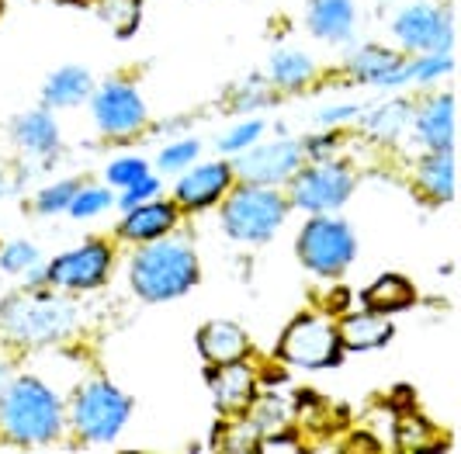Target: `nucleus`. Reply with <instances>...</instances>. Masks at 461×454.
Listing matches in <instances>:
<instances>
[{"instance_id":"nucleus-1","label":"nucleus","mask_w":461,"mask_h":454,"mask_svg":"<svg viewBox=\"0 0 461 454\" xmlns=\"http://www.w3.org/2000/svg\"><path fill=\"white\" fill-rule=\"evenodd\" d=\"M63 427L56 392L35 378H18L0 395V431L18 444H49Z\"/></svg>"},{"instance_id":"nucleus-2","label":"nucleus","mask_w":461,"mask_h":454,"mask_svg":"<svg viewBox=\"0 0 461 454\" xmlns=\"http://www.w3.org/2000/svg\"><path fill=\"white\" fill-rule=\"evenodd\" d=\"M198 281V260L191 247L174 240H153V247H142L132 260V288L146 302H170L185 295Z\"/></svg>"},{"instance_id":"nucleus-3","label":"nucleus","mask_w":461,"mask_h":454,"mask_svg":"<svg viewBox=\"0 0 461 454\" xmlns=\"http://www.w3.org/2000/svg\"><path fill=\"white\" fill-rule=\"evenodd\" d=\"M285 212L288 204L277 191L264 184H247L230 195V202L222 208V226L240 243H264L281 229Z\"/></svg>"},{"instance_id":"nucleus-4","label":"nucleus","mask_w":461,"mask_h":454,"mask_svg":"<svg viewBox=\"0 0 461 454\" xmlns=\"http://www.w3.org/2000/svg\"><path fill=\"white\" fill-rule=\"evenodd\" d=\"M132 403L108 382H91L73 399V427L87 444H112L129 423Z\"/></svg>"},{"instance_id":"nucleus-5","label":"nucleus","mask_w":461,"mask_h":454,"mask_svg":"<svg viewBox=\"0 0 461 454\" xmlns=\"http://www.w3.org/2000/svg\"><path fill=\"white\" fill-rule=\"evenodd\" d=\"M0 322L11 337L18 340H56L73 330L77 322V313L69 309L63 298L52 295H35V298H7L4 313H0Z\"/></svg>"},{"instance_id":"nucleus-6","label":"nucleus","mask_w":461,"mask_h":454,"mask_svg":"<svg viewBox=\"0 0 461 454\" xmlns=\"http://www.w3.org/2000/svg\"><path fill=\"white\" fill-rule=\"evenodd\" d=\"M357 253V240L340 219H312L299 236V257L312 274L337 277L350 268Z\"/></svg>"},{"instance_id":"nucleus-7","label":"nucleus","mask_w":461,"mask_h":454,"mask_svg":"<svg viewBox=\"0 0 461 454\" xmlns=\"http://www.w3.org/2000/svg\"><path fill=\"white\" fill-rule=\"evenodd\" d=\"M277 354L295 368H330L340 361L337 326H330L323 316H299L285 330Z\"/></svg>"},{"instance_id":"nucleus-8","label":"nucleus","mask_w":461,"mask_h":454,"mask_svg":"<svg viewBox=\"0 0 461 454\" xmlns=\"http://www.w3.org/2000/svg\"><path fill=\"white\" fill-rule=\"evenodd\" d=\"M350 187L354 177L350 170L333 163V159H316L312 167L295 170V181H292V202L305 208V212H333L350 198Z\"/></svg>"},{"instance_id":"nucleus-9","label":"nucleus","mask_w":461,"mask_h":454,"mask_svg":"<svg viewBox=\"0 0 461 454\" xmlns=\"http://www.w3.org/2000/svg\"><path fill=\"white\" fill-rule=\"evenodd\" d=\"M393 32L402 46L416 52H451V39H455L451 14L434 4H413L399 11Z\"/></svg>"},{"instance_id":"nucleus-10","label":"nucleus","mask_w":461,"mask_h":454,"mask_svg":"<svg viewBox=\"0 0 461 454\" xmlns=\"http://www.w3.org/2000/svg\"><path fill=\"white\" fill-rule=\"evenodd\" d=\"M305 163V146L281 139V142H267V146H250L243 150L236 159V174L247 184H281L288 177H295V170H302Z\"/></svg>"},{"instance_id":"nucleus-11","label":"nucleus","mask_w":461,"mask_h":454,"mask_svg":"<svg viewBox=\"0 0 461 454\" xmlns=\"http://www.w3.org/2000/svg\"><path fill=\"white\" fill-rule=\"evenodd\" d=\"M108 264H112V253L104 243H84L80 250H69L49 264V281L69 292H87L104 281Z\"/></svg>"},{"instance_id":"nucleus-12","label":"nucleus","mask_w":461,"mask_h":454,"mask_svg":"<svg viewBox=\"0 0 461 454\" xmlns=\"http://www.w3.org/2000/svg\"><path fill=\"white\" fill-rule=\"evenodd\" d=\"M94 118H97V125L104 132L129 136L146 122V108H142V97L136 94V87L112 80V84H104L101 91L94 94Z\"/></svg>"},{"instance_id":"nucleus-13","label":"nucleus","mask_w":461,"mask_h":454,"mask_svg":"<svg viewBox=\"0 0 461 454\" xmlns=\"http://www.w3.org/2000/svg\"><path fill=\"white\" fill-rule=\"evenodd\" d=\"M232 184L230 163H202V167H187L177 181V202L185 208H205V204L219 202Z\"/></svg>"},{"instance_id":"nucleus-14","label":"nucleus","mask_w":461,"mask_h":454,"mask_svg":"<svg viewBox=\"0 0 461 454\" xmlns=\"http://www.w3.org/2000/svg\"><path fill=\"white\" fill-rule=\"evenodd\" d=\"M208 382H212L215 403H219V409H222V413H243V409L254 403L257 378H254V371H250L243 361L212 364Z\"/></svg>"},{"instance_id":"nucleus-15","label":"nucleus","mask_w":461,"mask_h":454,"mask_svg":"<svg viewBox=\"0 0 461 454\" xmlns=\"http://www.w3.org/2000/svg\"><path fill=\"white\" fill-rule=\"evenodd\" d=\"M347 69L361 84H375V87H399V84H406V59L399 52H393V49H361L354 59H347Z\"/></svg>"},{"instance_id":"nucleus-16","label":"nucleus","mask_w":461,"mask_h":454,"mask_svg":"<svg viewBox=\"0 0 461 454\" xmlns=\"http://www.w3.org/2000/svg\"><path fill=\"white\" fill-rule=\"evenodd\" d=\"M174 222H177L174 204L153 202V198H149V202L129 208V215H125V222L118 226V232L129 236V240H139V243H153V240L167 236V232L174 229Z\"/></svg>"},{"instance_id":"nucleus-17","label":"nucleus","mask_w":461,"mask_h":454,"mask_svg":"<svg viewBox=\"0 0 461 454\" xmlns=\"http://www.w3.org/2000/svg\"><path fill=\"white\" fill-rule=\"evenodd\" d=\"M309 28L312 35H320L326 42H344L354 35V4L350 0H312L309 4Z\"/></svg>"},{"instance_id":"nucleus-18","label":"nucleus","mask_w":461,"mask_h":454,"mask_svg":"<svg viewBox=\"0 0 461 454\" xmlns=\"http://www.w3.org/2000/svg\"><path fill=\"white\" fill-rule=\"evenodd\" d=\"M416 136L427 150H451L455 142V101L451 94H440L423 112L416 114Z\"/></svg>"},{"instance_id":"nucleus-19","label":"nucleus","mask_w":461,"mask_h":454,"mask_svg":"<svg viewBox=\"0 0 461 454\" xmlns=\"http://www.w3.org/2000/svg\"><path fill=\"white\" fill-rule=\"evenodd\" d=\"M198 350L208 364L243 361L247 354V333L236 322H208L198 333Z\"/></svg>"},{"instance_id":"nucleus-20","label":"nucleus","mask_w":461,"mask_h":454,"mask_svg":"<svg viewBox=\"0 0 461 454\" xmlns=\"http://www.w3.org/2000/svg\"><path fill=\"white\" fill-rule=\"evenodd\" d=\"M337 337H340V347H347V350H371V347H382L393 337V322H389V316L371 313V309L368 313H354L340 322Z\"/></svg>"},{"instance_id":"nucleus-21","label":"nucleus","mask_w":461,"mask_h":454,"mask_svg":"<svg viewBox=\"0 0 461 454\" xmlns=\"http://www.w3.org/2000/svg\"><path fill=\"white\" fill-rule=\"evenodd\" d=\"M49 108H69V104H80L91 97V73L84 67H63L56 69L46 80V91H42Z\"/></svg>"},{"instance_id":"nucleus-22","label":"nucleus","mask_w":461,"mask_h":454,"mask_svg":"<svg viewBox=\"0 0 461 454\" xmlns=\"http://www.w3.org/2000/svg\"><path fill=\"white\" fill-rule=\"evenodd\" d=\"M14 139L22 142L28 153L49 157V153H56V146H59V129H56L52 114H49L46 108H39V112H28L14 122Z\"/></svg>"},{"instance_id":"nucleus-23","label":"nucleus","mask_w":461,"mask_h":454,"mask_svg":"<svg viewBox=\"0 0 461 454\" xmlns=\"http://www.w3.org/2000/svg\"><path fill=\"white\" fill-rule=\"evenodd\" d=\"M416 302L413 285L402 277V274H385L371 285L365 292V305L371 313H382V316H393V313H402Z\"/></svg>"},{"instance_id":"nucleus-24","label":"nucleus","mask_w":461,"mask_h":454,"mask_svg":"<svg viewBox=\"0 0 461 454\" xmlns=\"http://www.w3.org/2000/svg\"><path fill=\"white\" fill-rule=\"evenodd\" d=\"M420 187L438 198V202H451L455 195V163H451V150H430V157L420 163Z\"/></svg>"},{"instance_id":"nucleus-25","label":"nucleus","mask_w":461,"mask_h":454,"mask_svg":"<svg viewBox=\"0 0 461 454\" xmlns=\"http://www.w3.org/2000/svg\"><path fill=\"white\" fill-rule=\"evenodd\" d=\"M312 77V59L299 52V49H281L275 52V59H271V80H275L277 87H302L305 80Z\"/></svg>"},{"instance_id":"nucleus-26","label":"nucleus","mask_w":461,"mask_h":454,"mask_svg":"<svg viewBox=\"0 0 461 454\" xmlns=\"http://www.w3.org/2000/svg\"><path fill=\"white\" fill-rule=\"evenodd\" d=\"M410 122V108L402 101H393V104H382L375 112L365 114V125H368L371 136L378 139H395L402 132V125Z\"/></svg>"},{"instance_id":"nucleus-27","label":"nucleus","mask_w":461,"mask_h":454,"mask_svg":"<svg viewBox=\"0 0 461 454\" xmlns=\"http://www.w3.org/2000/svg\"><path fill=\"white\" fill-rule=\"evenodd\" d=\"M97 18L108 24L115 35H129L139 24V0H101Z\"/></svg>"},{"instance_id":"nucleus-28","label":"nucleus","mask_w":461,"mask_h":454,"mask_svg":"<svg viewBox=\"0 0 461 454\" xmlns=\"http://www.w3.org/2000/svg\"><path fill=\"white\" fill-rule=\"evenodd\" d=\"M455 69L451 52H423L416 63H406V80L413 84H434L440 77H447Z\"/></svg>"},{"instance_id":"nucleus-29","label":"nucleus","mask_w":461,"mask_h":454,"mask_svg":"<svg viewBox=\"0 0 461 454\" xmlns=\"http://www.w3.org/2000/svg\"><path fill=\"white\" fill-rule=\"evenodd\" d=\"M112 204V195L101 191V187H77L73 202H69V215L73 219H91L97 212H104Z\"/></svg>"},{"instance_id":"nucleus-30","label":"nucleus","mask_w":461,"mask_h":454,"mask_svg":"<svg viewBox=\"0 0 461 454\" xmlns=\"http://www.w3.org/2000/svg\"><path fill=\"white\" fill-rule=\"evenodd\" d=\"M250 423H254L257 433H277L285 423H288V413H285V403H277V399H264L260 406L254 409V416H250Z\"/></svg>"},{"instance_id":"nucleus-31","label":"nucleus","mask_w":461,"mask_h":454,"mask_svg":"<svg viewBox=\"0 0 461 454\" xmlns=\"http://www.w3.org/2000/svg\"><path fill=\"white\" fill-rule=\"evenodd\" d=\"M260 132H264V125H260V122H243V125H236V129H230L226 136L219 139V146H222L226 153H243V150L257 146Z\"/></svg>"},{"instance_id":"nucleus-32","label":"nucleus","mask_w":461,"mask_h":454,"mask_svg":"<svg viewBox=\"0 0 461 454\" xmlns=\"http://www.w3.org/2000/svg\"><path fill=\"white\" fill-rule=\"evenodd\" d=\"M194 157H198V142L194 139H181V142H174V146H167L160 153V167L163 170H187L191 163H194Z\"/></svg>"},{"instance_id":"nucleus-33","label":"nucleus","mask_w":461,"mask_h":454,"mask_svg":"<svg viewBox=\"0 0 461 454\" xmlns=\"http://www.w3.org/2000/svg\"><path fill=\"white\" fill-rule=\"evenodd\" d=\"M77 187H80L77 181L52 184V187H46V191L35 198V208H39V212H63V208H69V202H73Z\"/></svg>"},{"instance_id":"nucleus-34","label":"nucleus","mask_w":461,"mask_h":454,"mask_svg":"<svg viewBox=\"0 0 461 454\" xmlns=\"http://www.w3.org/2000/svg\"><path fill=\"white\" fill-rule=\"evenodd\" d=\"M142 177H146V159L139 157H122L108 167V181L115 187H129V184L142 181Z\"/></svg>"},{"instance_id":"nucleus-35","label":"nucleus","mask_w":461,"mask_h":454,"mask_svg":"<svg viewBox=\"0 0 461 454\" xmlns=\"http://www.w3.org/2000/svg\"><path fill=\"white\" fill-rule=\"evenodd\" d=\"M0 264H4V271L7 274H22L28 271L32 264H35V247L32 243H11V247H4L0 253Z\"/></svg>"},{"instance_id":"nucleus-36","label":"nucleus","mask_w":461,"mask_h":454,"mask_svg":"<svg viewBox=\"0 0 461 454\" xmlns=\"http://www.w3.org/2000/svg\"><path fill=\"white\" fill-rule=\"evenodd\" d=\"M157 191H160V181L146 174L142 181H136V184H129V187H125V195H122V208H132V204L149 202V198H157Z\"/></svg>"},{"instance_id":"nucleus-37","label":"nucleus","mask_w":461,"mask_h":454,"mask_svg":"<svg viewBox=\"0 0 461 454\" xmlns=\"http://www.w3.org/2000/svg\"><path fill=\"white\" fill-rule=\"evenodd\" d=\"M423 440H430V431L416 416H406V423L399 427V448L402 451H416V448H423Z\"/></svg>"},{"instance_id":"nucleus-38","label":"nucleus","mask_w":461,"mask_h":454,"mask_svg":"<svg viewBox=\"0 0 461 454\" xmlns=\"http://www.w3.org/2000/svg\"><path fill=\"white\" fill-rule=\"evenodd\" d=\"M357 114V104H337L333 112H320V122L330 125V122H344V118H354Z\"/></svg>"},{"instance_id":"nucleus-39","label":"nucleus","mask_w":461,"mask_h":454,"mask_svg":"<svg viewBox=\"0 0 461 454\" xmlns=\"http://www.w3.org/2000/svg\"><path fill=\"white\" fill-rule=\"evenodd\" d=\"M4 388H7V371L0 368V395H4Z\"/></svg>"},{"instance_id":"nucleus-40","label":"nucleus","mask_w":461,"mask_h":454,"mask_svg":"<svg viewBox=\"0 0 461 454\" xmlns=\"http://www.w3.org/2000/svg\"><path fill=\"white\" fill-rule=\"evenodd\" d=\"M4 191H7V181H4V174H0V195H4Z\"/></svg>"}]
</instances>
